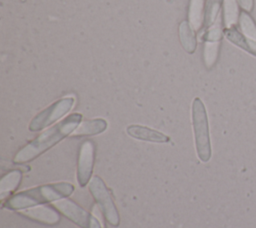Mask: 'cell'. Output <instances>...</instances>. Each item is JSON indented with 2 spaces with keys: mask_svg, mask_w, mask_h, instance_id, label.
<instances>
[{
  "mask_svg": "<svg viewBox=\"0 0 256 228\" xmlns=\"http://www.w3.org/2000/svg\"><path fill=\"white\" fill-rule=\"evenodd\" d=\"M82 120V115L73 113L65 119L41 133L37 138L24 146L14 156L13 162L17 164L27 163L32 161L39 155L46 152L48 149L59 143L62 139L72 134L79 126Z\"/></svg>",
  "mask_w": 256,
  "mask_h": 228,
  "instance_id": "1",
  "label": "cell"
},
{
  "mask_svg": "<svg viewBox=\"0 0 256 228\" xmlns=\"http://www.w3.org/2000/svg\"><path fill=\"white\" fill-rule=\"evenodd\" d=\"M73 192L74 186L67 182L41 185L13 195L3 204V207L9 210H24L39 204L60 200L70 196Z\"/></svg>",
  "mask_w": 256,
  "mask_h": 228,
  "instance_id": "2",
  "label": "cell"
},
{
  "mask_svg": "<svg viewBox=\"0 0 256 228\" xmlns=\"http://www.w3.org/2000/svg\"><path fill=\"white\" fill-rule=\"evenodd\" d=\"M192 125L197 156L202 162H208L211 158L209 122L204 103L198 97L192 103Z\"/></svg>",
  "mask_w": 256,
  "mask_h": 228,
  "instance_id": "3",
  "label": "cell"
},
{
  "mask_svg": "<svg viewBox=\"0 0 256 228\" xmlns=\"http://www.w3.org/2000/svg\"><path fill=\"white\" fill-rule=\"evenodd\" d=\"M75 98L72 96L64 97L38 113L29 123V130L32 132L40 131L55 121L66 115L74 106Z\"/></svg>",
  "mask_w": 256,
  "mask_h": 228,
  "instance_id": "4",
  "label": "cell"
},
{
  "mask_svg": "<svg viewBox=\"0 0 256 228\" xmlns=\"http://www.w3.org/2000/svg\"><path fill=\"white\" fill-rule=\"evenodd\" d=\"M89 190L95 201L101 207L107 222L111 226L117 227L120 222L118 211L112 200V196L103 180L98 176H94L90 180Z\"/></svg>",
  "mask_w": 256,
  "mask_h": 228,
  "instance_id": "5",
  "label": "cell"
},
{
  "mask_svg": "<svg viewBox=\"0 0 256 228\" xmlns=\"http://www.w3.org/2000/svg\"><path fill=\"white\" fill-rule=\"evenodd\" d=\"M54 206L68 219L80 226L81 228H104L101 220L90 215L83 208L69 199L57 200Z\"/></svg>",
  "mask_w": 256,
  "mask_h": 228,
  "instance_id": "6",
  "label": "cell"
},
{
  "mask_svg": "<svg viewBox=\"0 0 256 228\" xmlns=\"http://www.w3.org/2000/svg\"><path fill=\"white\" fill-rule=\"evenodd\" d=\"M94 163V146L91 141H85L79 150L77 165V180L80 187H85L90 181Z\"/></svg>",
  "mask_w": 256,
  "mask_h": 228,
  "instance_id": "7",
  "label": "cell"
},
{
  "mask_svg": "<svg viewBox=\"0 0 256 228\" xmlns=\"http://www.w3.org/2000/svg\"><path fill=\"white\" fill-rule=\"evenodd\" d=\"M126 132L132 138L142 140V141H148V142H154V143H167L170 141V138L167 135L157 130L148 128L146 126L130 125L127 127Z\"/></svg>",
  "mask_w": 256,
  "mask_h": 228,
  "instance_id": "8",
  "label": "cell"
},
{
  "mask_svg": "<svg viewBox=\"0 0 256 228\" xmlns=\"http://www.w3.org/2000/svg\"><path fill=\"white\" fill-rule=\"evenodd\" d=\"M20 213L29 217L32 220H35L46 225H54L58 223L60 220L58 213L55 212L50 207L46 206L30 207L22 210Z\"/></svg>",
  "mask_w": 256,
  "mask_h": 228,
  "instance_id": "9",
  "label": "cell"
},
{
  "mask_svg": "<svg viewBox=\"0 0 256 228\" xmlns=\"http://www.w3.org/2000/svg\"><path fill=\"white\" fill-rule=\"evenodd\" d=\"M224 36L233 45L256 57V40L245 37L235 27L224 28Z\"/></svg>",
  "mask_w": 256,
  "mask_h": 228,
  "instance_id": "10",
  "label": "cell"
},
{
  "mask_svg": "<svg viewBox=\"0 0 256 228\" xmlns=\"http://www.w3.org/2000/svg\"><path fill=\"white\" fill-rule=\"evenodd\" d=\"M106 128H107V122L102 118L86 120L80 123V125L72 133V136L79 137V136L97 135L104 132Z\"/></svg>",
  "mask_w": 256,
  "mask_h": 228,
  "instance_id": "11",
  "label": "cell"
},
{
  "mask_svg": "<svg viewBox=\"0 0 256 228\" xmlns=\"http://www.w3.org/2000/svg\"><path fill=\"white\" fill-rule=\"evenodd\" d=\"M205 0H190L188 7V22L194 31H198L204 22Z\"/></svg>",
  "mask_w": 256,
  "mask_h": 228,
  "instance_id": "12",
  "label": "cell"
},
{
  "mask_svg": "<svg viewBox=\"0 0 256 228\" xmlns=\"http://www.w3.org/2000/svg\"><path fill=\"white\" fill-rule=\"evenodd\" d=\"M179 39L183 49L189 53L193 54L197 47V40L195 36V31L190 27L189 22L184 20L179 25Z\"/></svg>",
  "mask_w": 256,
  "mask_h": 228,
  "instance_id": "13",
  "label": "cell"
},
{
  "mask_svg": "<svg viewBox=\"0 0 256 228\" xmlns=\"http://www.w3.org/2000/svg\"><path fill=\"white\" fill-rule=\"evenodd\" d=\"M238 0H224L223 2V19L225 28H233L240 17Z\"/></svg>",
  "mask_w": 256,
  "mask_h": 228,
  "instance_id": "14",
  "label": "cell"
},
{
  "mask_svg": "<svg viewBox=\"0 0 256 228\" xmlns=\"http://www.w3.org/2000/svg\"><path fill=\"white\" fill-rule=\"evenodd\" d=\"M22 174L18 170L11 171L7 175H5L0 181V197L3 200L6 196H8L12 191L16 190L21 182Z\"/></svg>",
  "mask_w": 256,
  "mask_h": 228,
  "instance_id": "15",
  "label": "cell"
},
{
  "mask_svg": "<svg viewBox=\"0 0 256 228\" xmlns=\"http://www.w3.org/2000/svg\"><path fill=\"white\" fill-rule=\"evenodd\" d=\"M221 41H205L203 48V59L205 66L210 69L218 59Z\"/></svg>",
  "mask_w": 256,
  "mask_h": 228,
  "instance_id": "16",
  "label": "cell"
},
{
  "mask_svg": "<svg viewBox=\"0 0 256 228\" xmlns=\"http://www.w3.org/2000/svg\"><path fill=\"white\" fill-rule=\"evenodd\" d=\"M238 23L240 26L241 33L245 37L252 40H256V22L248 12L243 10L240 13Z\"/></svg>",
  "mask_w": 256,
  "mask_h": 228,
  "instance_id": "17",
  "label": "cell"
},
{
  "mask_svg": "<svg viewBox=\"0 0 256 228\" xmlns=\"http://www.w3.org/2000/svg\"><path fill=\"white\" fill-rule=\"evenodd\" d=\"M223 2L224 0H207L204 18V23L207 28L214 24L219 18V12Z\"/></svg>",
  "mask_w": 256,
  "mask_h": 228,
  "instance_id": "18",
  "label": "cell"
},
{
  "mask_svg": "<svg viewBox=\"0 0 256 228\" xmlns=\"http://www.w3.org/2000/svg\"><path fill=\"white\" fill-rule=\"evenodd\" d=\"M223 35H224V29H222L220 20L218 18L214 24L208 27L204 35V39L205 41H221Z\"/></svg>",
  "mask_w": 256,
  "mask_h": 228,
  "instance_id": "19",
  "label": "cell"
},
{
  "mask_svg": "<svg viewBox=\"0 0 256 228\" xmlns=\"http://www.w3.org/2000/svg\"><path fill=\"white\" fill-rule=\"evenodd\" d=\"M239 5L246 12H251L254 8V0H238Z\"/></svg>",
  "mask_w": 256,
  "mask_h": 228,
  "instance_id": "20",
  "label": "cell"
}]
</instances>
